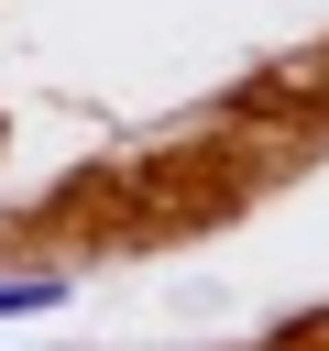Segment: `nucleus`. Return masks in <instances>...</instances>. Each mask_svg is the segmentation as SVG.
Instances as JSON below:
<instances>
[{"mask_svg":"<svg viewBox=\"0 0 329 351\" xmlns=\"http://www.w3.org/2000/svg\"><path fill=\"white\" fill-rule=\"evenodd\" d=\"M66 307V274H0V318H44Z\"/></svg>","mask_w":329,"mask_h":351,"instance_id":"f257e3e1","label":"nucleus"}]
</instances>
